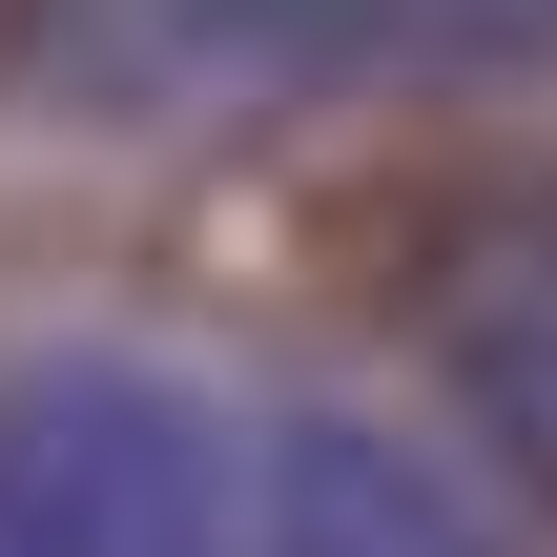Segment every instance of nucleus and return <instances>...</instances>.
<instances>
[{
    "label": "nucleus",
    "instance_id": "f257e3e1",
    "mask_svg": "<svg viewBox=\"0 0 557 557\" xmlns=\"http://www.w3.org/2000/svg\"><path fill=\"white\" fill-rule=\"evenodd\" d=\"M0 62L83 124H269L372 83H537L557 0H21Z\"/></svg>",
    "mask_w": 557,
    "mask_h": 557
},
{
    "label": "nucleus",
    "instance_id": "f03ea898",
    "mask_svg": "<svg viewBox=\"0 0 557 557\" xmlns=\"http://www.w3.org/2000/svg\"><path fill=\"white\" fill-rule=\"evenodd\" d=\"M0 557H248V455L145 351L0 372Z\"/></svg>",
    "mask_w": 557,
    "mask_h": 557
},
{
    "label": "nucleus",
    "instance_id": "7ed1b4c3",
    "mask_svg": "<svg viewBox=\"0 0 557 557\" xmlns=\"http://www.w3.org/2000/svg\"><path fill=\"white\" fill-rule=\"evenodd\" d=\"M248 557H517V537L393 413H269L248 434Z\"/></svg>",
    "mask_w": 557,
    "mask_h": 557
},
{
    "label": "nucleus",
    "instance_id": "20e7f679",
    "mask_svg": "<svg viewBox=\"0 0 557 557\" xmlns=\"http://www.w3.org/2000/svg\"><path fill=\"white\" fill-rule=\"evenodd\" d=\"M434 351H455V413L557 496V186L455 227V289H434Z\"/></svg>",
    "mask_w": 557,
    "mask_h": 557
}]
</instances>
